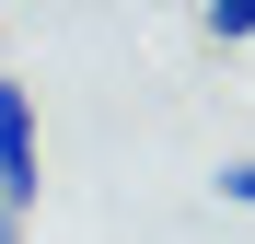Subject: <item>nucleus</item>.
Returning <instances> with one entry per match:
<instances>
[{
    "label": "nucleus",
    "mask_w": 255,
    "mask_h": 244,
    "mask_svg": "<svg viewBox=\"0 0 255 244\" xmlns=\"http://www.w3.org/2000/svg\"><path fill=\"white\" fill-rule=\"evenodd\" d=\"M35 81H0V210H23L35 221Z\"/></svg>",
    "instance_id": "1"
},
{
    "label": "nucleus",
    "mask_w": 255,
    "mask_h": 244,
    "mask_svg": "<svg viewBox=\"0 0 255 244\" xmlns=\"http://www.w3.org/2000/svg\"><path fill=\"white\" fill-rule=\"evenodd\" d=\"M209 35H221V47H244V35H255V0H209Z\"/></svg>",
    "instance_id": "2"
},
{
    "label": "nucleus",
    "mask_w": 255,
    "mask_h": 244,
    "mask_svg": "<svg viewBox=\"0 0 255 244\" xmlns=\"http://www.w3.org/2000/svg\"><path fill=\"white\" fill-rule=\"evenodd\" d=\"M209 186H221V210H255V151H244V163H221Z\"/></svg>",
    "instance_id": "3"
},
{
    "label": "nucleus",
    "mask_w": 255,
    "mask_h": 244,
    "mask_svg": "<svg viewBox=\"0 0 255 244\" xmlns=\"http://www.w3.org/2000/svg\"><path fill=\"white\" fill-rule=\"evenodd\" d=\"M0 244H23V210H0Z\"/></svg>",
    "instance_id": "4"
},
{
    "label": "nucleus",
    "mask_w": 255,
    "mask_h": 244,
    "mask_svg": "<svg viewBox=\"0 0 255 244\" xmlns=\"http://www.w3.org/2000/svg\"><path fill=\"white\" fill-rule=\"evenodd\" d=\"M0 23H12V0H0Z\"/></svg>",
    "instance_id": "5"
}]
</instances>
